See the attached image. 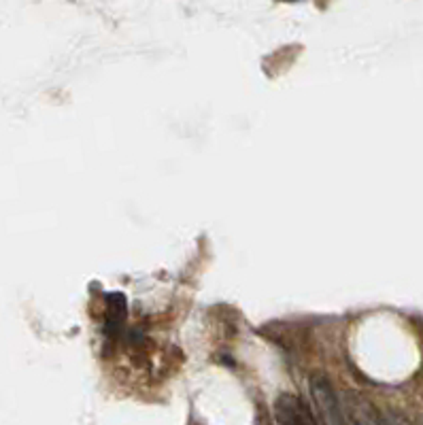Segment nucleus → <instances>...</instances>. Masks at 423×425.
Wrapping results in <instances>:
<instances>
[{
	"mask_svg": "<svg viewBox=\"0 0 423 425\" xmlns=\"http://www.w3.org/2000/svg\"><path fill=\"white\" fill-rule=\"evenodd\" d=\"M310 398L322 425H345L342 402L334 394L332 385L324 376L310 378Z\"/></svg>",
	"mask_w": 423,
	"mask_h": 425,
	"instance_id": "f257e3e1",
	"label": "nucleus"
},
{
	"mask_svg": "<svg viewBox=\"0 0 423 425\" xmlns=\"http://www.w3.org/2000/svg\"><path fill=\"white\" fill-rule=\"evenodd\" d=\"M276 419L281 425H317L310 412L294 396H281L276 402Z\"/></svg>",
	"mask_w": 423,
	"mask_h": 425,
	"instance_id": "f03ea898",
	"label": "nucleus"
},
{
	"mask_svg": "<svg viewBox=\"0 0 423 425\" xmlns=\"http://www.w3.org/2000/svg\"><path fill=\"white\" fill-rule=\"evenodd\" d=\"M345 425H385V421L362 400L347 398L342 404Z\"/></svg>",
	"mask_w": 423,
	"mask_h": 425,
	"instance_id": "7ed1b4c3",
	"label": "nucleus"
},
{
	"mask_svg": "<svg viewBox=\"0 0 423 425\" xmlns=\"http://www.w3.org/2000/svg\"><path fill=\"white\" fill-rule=\"evenodd\" d=\"M385 425H408L400 415H396V412H390V415H385Z\"/></svg>",
	"mask_w": 423,
	"mask_h": 425,
	"instance_id": "20e7f679",
	"label": "nucleus"
}]
</instances>
